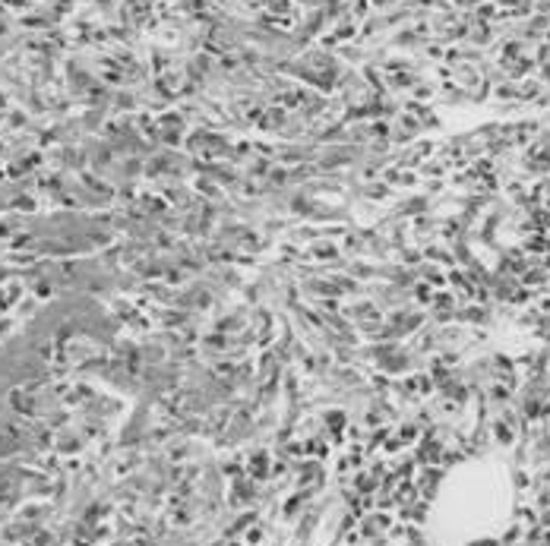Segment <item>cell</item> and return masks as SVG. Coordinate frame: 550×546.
Wrapping results in <instances>:
<instances>
[{
    "mask_svg": "<svg viewBox=\"0 0 550 546\" xmlns=\"http://www.w3.org/2000/svg\"><path fill=\"white\" fill-rule=\"evenodd\" d=\"M418 300H421V303H430V300H433V291L421 284V287H418Z\"/></svg>",
    "mask_w": 550,
    "mask_h": 546,
    "instance_id": "277c9868",
    "label": "cell"
},
{
    "mask_svg": "<svg viewBox=\"0 0 550 546\" xmlns=\"http://www.w3.org/2000/svg\"><path fill=\"white\" fill-rule=\"evenodd\" d=\"M424 281L440 287V284H446V275H443V269H440V265H427V269H424Z\"/></svg>",
    "mask_w": 550,
    "mask_h": 546,
    "instance_id": "3957f363",
    "label": "cell"
},
{
    "mask_svg": "<svg viewBox=\"0 0 550 546\" xmlns=\"http://www.w3.org/2000/svg\"><path fill=\"white\" fill-rule=\"evenodd\" d=\"M525 253H531V256H544V253H550V240H547V237H541V234H531V237L525 240Z\"/></svg>",
    "mask_w": 550,
    "mask_h": 546,
    "instance_id": "6da1fadb",
    "label": "cell"
},
{
    "mask_svg": "<svg viewBox=\"0 0 550 546\" xmlns=\"http://www.w3.org/2000/svg\"><path fill=\"white\" fill-rule=\"evenodd\" d=\"M547 281V272L544 269H522V284L525 287H538Z\"/></svg>",
    "mask_w": 550,
    "mask_h": 546,
    "instance_id": "7a4b0ae2",
    "label": "cell"
}]
</instances>
